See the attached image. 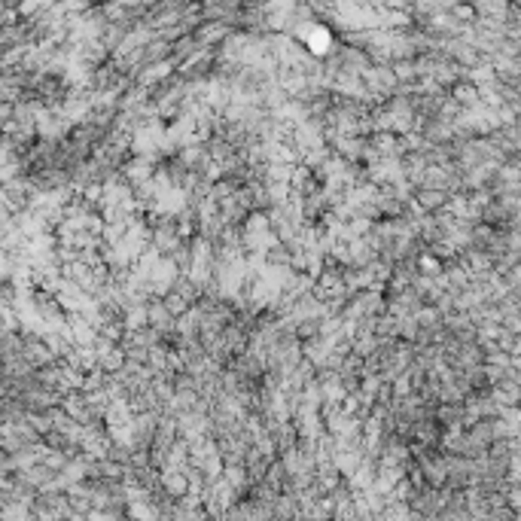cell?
<instances>
[{
  "mask_svg": "<svg viewBox=\"0 0 521 521\" xmlns=\"http://www.w3.org/2000/svg\"><path fill=\"white\" fill-rule=\"evenodd\" d=\"M308 49L314 55H326L332 49V34L323 28V24H311L308 31Z\"/></svg>",
  "mask_w": 521,
  "mask_h": 521,
  "instance_id": "cell-1",
  "label": "cell"
}]
</instances>
